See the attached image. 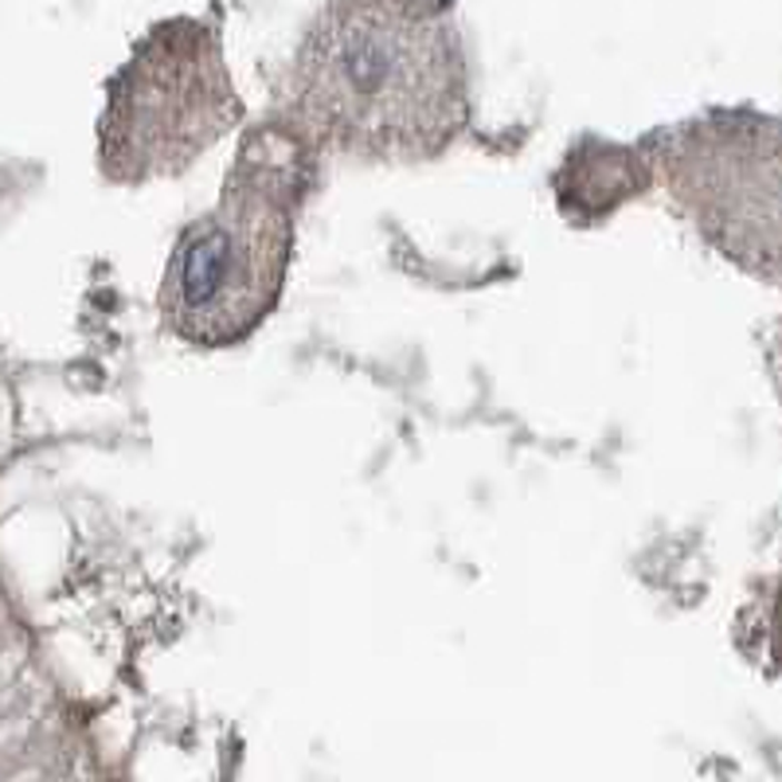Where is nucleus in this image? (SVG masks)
<instances>
[{
  "mask_svg": "<svg viewBox=\"0 0 782 782\" xmlns=\"http://www.w3.org/2000/svg\"><path fill=\"white\" fill-rule=\"evenodd\" d=\"M673 204L712 251L740 271L779 282L782 137L779 121L751 110H712L649 137Z\"/></svg>",
  "mask_w": 782,
  "mask_h": 782,
  "instance_id": "obj_4",
  "label": "nucleus"
},
{
  "mask_svg": "<svg viewBox=\"0 0 782 782\" xmlns=\"http://www.w3.org/2000/svg\"><path fill=\"white\" fill-rule=\"evenodd\" d=\"M302 141L383 165L434 160L470 126V82L442 0H333L290 75Z\"/></svg>",
  "mask_w": 782,
  "mask_h": 782,
  "instance_id": "obj_1",
  "label": "nucleus"
},
{
  "mask_svg": "<svg viewBox=\"0 0 782 782\" xmlns=\"http://www.w3.org/2000/svg\"><path fill=\"white\" fill-rule=\"evenodd\" d=\"M305 196V141L247 134L216 208L176 240L160 278V317L192 349L247 341L278 305Z\"/></svg>",
  "mask_w": 782,
  "mask_h": 782,
  "instance_id": "obj_2",
  "label": "nucleus"
},
{
  "mask_svg": "<svg viewBox=\"0 0 782 782\" xmlns=\"http://www.w3.org/2000/svg\"><path fill=\"white\" fill-rule=\"evenodd\" d=\"M240 118L243 102L219 40L204 25L173 20L145 36L106 87L98 168L126 188L168 180L196 165Z\"/></svg>",
  "mask_w": 782,
  "mask_h": 782,
  "instance_id": "obj_3",
  "label": "nucleus"
}]
</instances>
